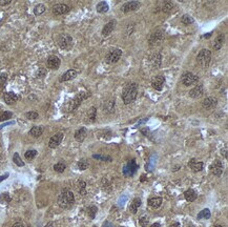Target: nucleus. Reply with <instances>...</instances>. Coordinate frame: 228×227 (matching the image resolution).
<instances>
[{"instance_id":"obj_50","label":"nucleus","mask_w":228,"mask_h":227,"mask_svg":"<svg viewBox=\"0 0 228 227\" xmlns=\"http://www.w3.org/2000/svg\"><path fill=\"white\" fill-rule=\"evenodd\" d=\"M7 177H8V174H7H7H4V175H2V176H0V182L4 181Z\"/></svg>"},{"instance_id":"obj_56","label":"nucleus","mask_w":228,"mask_h":227,"mask_svg":"<svg viewBox=\"0 0 228 227\" xmlns=\"http://www.w3.org/2000/svg\"><path fill=\"white\" fill-rule=\"evenodd\" d=\"M215 227H222V226H221V225H216Z\"/></svg>"},{"instance_id":"obj_52","label":"nucleus","mask_w":228,"mask_h":227,"mask_svg":"<svg viewBox=\"0 0 228 227\" xmlns=\"http://www.w3.org/2000/svg\"><path fill=\"white\" fill-rule=\"evenodd\" d=\"M103 227H114V225L111 223V222H108V221H106V222L103 224Z\"/></svg>"},{"instance_id":"obj_43","label":"nucleus","mask_w":228,"mask_h":227,"mask_svg":"<svg viewBox=\"0 0 228 227\" xmlns=\"http://www.w3.org/2000/svg\"><path fill=\"white\" fill-rule=\"evenodd\" d=\"M11 201V197L7 192H4V194L0 195V202L1 203H8Z\"/></svg>"},{"instance_id":"obj_8","label":"nucleus","mask_w":228,"mask_h":227,"mask_svg":"<svg viewBox=\"0 0 228 227\" xmlns=\"http://www.w3.org/2000/svg\"><path fill=\"white\" fill-rule=\"evenodd\" d=\"M138 168H139V165L137 164L135 159H132L131 161H128L123 167V175L126 177H132L137 172Z\"/></svg>"},{"instance_id":"obj_14","label":"nucleus","mask_w":228,"mask_h":227,"mask_svg":"<svg viewBox=\"0 0 228 227\" xmlns=\"http://www.w3.org/2000/svg\"><path fill=\"white\" fill-rule=\"evenodd\" d=\"M218 105V99L215 97H207L202 101V107L205 110H212Z\"/></svg>"},{"instance_id":"obj_46","label":"nucleus","mask_w":228,"mask_h":227,"mask_svg":"<svg viewBox=\"0 0 228 227\" xmlns=\"http://www.w3.org/2000/svg\"><path fill=\"white\" fill-rule=\"evenodd\" d=\"M7 81V74H2L0 75V88L4 87L5 83Z\"/></svg>"},{"instance_id":"obj_16","label":"nucleus","mask_w":228,"mask_h":227,"mask_svg":"<svg viewBox=\"0 0 228 227\" xmlns=\"http://www.w3.org/2000/svg\"><path fill=\"white\" fill-rule=\"evenodd\" d=\"M70 12V7L67 4L64 3H58L55 4L53 7V13L55 15L60 16V15H64V14Z\"/></svg>"},{"instance_id":"obj_17","label":"nucleus","mask_w":228,"mask_h":227,"mask_svg":"<svg viewBox=\"0 0 228 227\" xmlns=\"http://www.w3.org/2000/svg\"><path fill=\"white\" fill-rule=\"evenodd\" d=\"M47 67L51 68V70H58L60 64H61V60H60L59 57L52 55L47 58Z\"/></svg>"},{"instance_id":"obj_20","label":"nucleus","mask_w":228,"mask_h":227,"mask_svg":"<svg viewBox=\"0 0 228 227\" xmlns=\"http://www.w3.org/2000/svg\"><path fill=\"white\" fill-rule=\"evenodd\" d=\"M116 24H117L116 20H111L109 22H107V23L104 25L103 30H102V36L106 37V36L111 35L112 32L115 30V27H116Z\"/></svg>"},{"instance_id":"obj_18","label":"nucleus","mask_w":228,"mask_h":227,"mask_svg":"<svg viewBox=\"0 0 228 227\" xmlns=\"http://www.w3.org/2000/svg\"><path fill=\"white\" fill-rule=\"evenodd\" d=\"M188 94H189V97H191V98H193V99L200 98V97L203 96V94H204V86L202 84H199L197 86H195L192 90L189 91Z\"/></svg>"},{"instance_id":"obj_10","label":"nucleus","mask_w":228,"mask_h":227,"mask_svg":"<svg viewBox=\"0 0 228 227\" xmlns=\"http://www.w3.org/2000/svg\"><path fill=\"white\" fill-rule=\"evenodd\" d=\"M223 169H224L223 163L220 160H215L209 166L210 172H211L213 176H216V177H220L223 174Z\"/></svg>"},{"instance_id":"obj_48","label":"nucleus","mask_w":228,"mask_h":227,"mask_svg":"<svg viewBox=\"0 0 228 227\" xmlns=\"http://www.w3.org/2000/svg\"><path fill=\"white\" fill-rule=\"evenodd\" d=\"M45 74H47V72H45L44 68H40L38 71V73H37V77H39V78H42V77L45 76Z\"/></svg>"},{"instance_id":"obj_15","label":"nucleus","mask_w":228,"mask_h":227,"mask_svg":"<svg viewBox=\"0 0 228 227\" xmlns=\"http://www.w3.org/2000/svg\"><path fill=\"white\" fill-rule=\"evenodd\" d=\"M63 133H57L56 135H54L53 137L50 139V141H48V146H50V148H56L58 147V146L61 144L62 140H63Z\"/></svg>"},{"instance_id":"obj_49","label":"nucleus","mask_w":228,"mask_h":227,"mask_svg":"<svg viewBox=\"0 0 228 227\" xmlns=\"http://www.w3.org/2000/svg\"><path fill=\"white\" fill-rule=\"evenodd\" d=\"M11 3V0H0V5L1 7H4V5H7Z\"/></svg>"},{"instance_id":"obj_41","label":"nucleus","mask_w":228,"mask_h":227,"mask_svg":"<svg viewBox=\"0 0 228 227\" xmlns=\"http://www.w3.org/2000/svg\"><path fill=\"white\" fill-rule=\"evenodd\" d=\"M13 117V113L11 111H3L0 114V121H7V120L11 119Z\"/></svg>"},{"instance_id":"obj_9","label":"nucleus","mask_w":228,"mask_h":227,"mask_svg":"<svg viewBox=\"0 0 228 227\" xmlns=\"http://www.w3.org/2000/svg\"><path fill=\"white\" fill-rule=\"evenodd\" d=\"M199 80V77L197 75L192 74L191 72H186V73H184L182 75V78H181V82L183 85L185 86H189V85H192L193 83H196Z\"/></svg>"},{"instance_id":"obj_24","label":"nucleus","mask_w":228,"mask_h":227,"mask_svg":"<svg viewBox=\"0 0 228 227\" xmlns=\"http://www.w3.org/2000/svg\"><path fill=\"white\" fill-rule=\"evenodd\" d=\"M97 119V110L95 106H92L88 110L87 114H86L85 122L86 123H94Z\"/></svg>"},{"instance_id":"obj_21","label":"nucleus","mask_w":228,"mask_h":227,"mask_svg":"<svg viewBox=\"0 0 228 227\" xmlns=\"http://www.w3.org/2000/svg\"><path fill=\"white\" fill-rule=\"evenodd\" d=\"M189 167L192 169V171L195 172H199V171H202L204 168V163L203 162H200V161H197L196 159H191L189 161L188 163Z\"/></svg>"},{"instance_id":"obj_12","label":"nucleus","mask_w":228,"mask_h":227,"mask_svg":"<svg viewBox=\"0 0 228 227\" xmlns=\"http://www.w3.org/2000/svg\"><path fill=\"white\" fill-rule=\"evenodd\" d=\"M164 83H165V77L162 76V75H158L151 80V86L158 91H161L163 90Z\"/></svg>"},{"instance_id":"obj_2","label":"nucleus","mask_w":228,"mask_h":227,"mask_svg":"<svg viewBox=\"0 0 228 227\" xmlns=\"http://www.w3.org/2000/svg\"><path fill=\"white\" fill-rule=\"evenodd\" d=\"M75 196L70 189H63L58 197V205L63 209H68L74 205Z\"/></svg>"},{"instance_id":"obj_1","label":"nucleus","mask_w":228,"mask_h":227,"mask_svg":"<svg viewBox=\"0 0 228 227\" xmlns=\"http://www.w3.org/2000/svg\"><path fill=\"white\" fill-rule=\"evenodd\" d=\"M138 93H139V88H138V84L135 82L128 83L127 85H125L124 90L122 91V100L124 102V104H131L137 99L138 97Z\"/></svg>"},{"instance_id":"obj_44","label":"nucleus","mask_w":228,"mask_h":227,"mask_svg":"<svg viewBox=\"0 0 228 227\" xmlns=\"http://www.w3.org/2000/svg\"><path fill=\"white\" fill-rule=\"evenodd\" d=\"M25 117H27L28 120H36L37 118L39 117V115H38V113H36V111H27V113L25 114Z\"/></svg>"},{"instance_id":"obj_33","label":"nucleus","mask_w":228,"mask_h":227,"mask_svg":"<svg viewBox=\"0 0 228 227\" xmlns=\"http://www.w3.org/2000/svg\"><path fill=\"white\" fill-rule=\"evenodd\" d=\"M45 10H47L45 5L42 4V3H39V4H37L35 7H34V14L37 15V16H39V15H41V14L44 13Z\"/></svg>"},{"instance_id":"obj_22","label":"nucleus","mask_w":228,"mask_h":227,"mask_svg":"<svg viewBox=\"0 0 228 227\" xmlns=\"http://www.w3.org/2000/svg\"><path fill=\"white\" fill-rule=\"evenodd\" d=\"M3 99H4V101L7 104L12 105V104H15V103L17 102V100H18V96H17L15 93H13V91H7V93L4 94Z\"/></svg>"},{"instance_id":"obj_19","label":"nucleus","mask_w":228,"mask_h":227,"mask_svg":"<svg viewBox=\"0 0 228 227\" xmlns=\"http://www.w3.org/2000/svg\"><path fill=\"white\" fill-rule=\"evenodd\" d=\"M162 63V57L159 52H154L151 56V64L154 68H159Z\"/></svg>"},{"instance_id":"obj_30","label":"nucleus","mask_w":228,"mask_h":227,"mask_svg":"<svg viewBox=\"0 0 228 227\" xmlns=\"http://www.w3.org/2000/svg\"><path fill=\"white\" fill-rule=\"evenodd\" d=\"M96 10H97L98 13L104 14V13H106L109 10V7H108V4H107V2H106V1H100L99 3H97Z\"/></svg>"},{"instance_id":"obj_4","label":"nucleus","mask_w":228,"mask_h":227,"mask_svg":"<svg viewBox=\"0 0 228 227\" xmlns=\"http://www.w3.org/2000/svg\"><path fill=\"white\" fill-rule=\"evenodd\" d=\"M88 97H91V93H89V91H80L79 94H77L76 97H75L71 102L70 111H74L75 110H77V108L80 106V104L82 103L83 100L87 99Z\"/></svg>"},{"instance_id":"obj_27","label":"nucleus","mask_w":228,"mask_h":227,"mask_svg":"<svg viewBox=\"0 0 228 227\" xmlns=\"http://www.w3.org/2000/svg\"><path fill=\"white\" fill-rule=\"evenodd\" d=\"M162 202H163V200H162V198H160V197L151 198V199L148 200V206L151 207L152 209H157L162 205Z\"/></svg>"},{"instance_id":"obj_3","label":"nucleus","mask_w":228,"mask_h":227,"mask_svg":"<svg viewBox=\"0 0 228 227\" xmlns=\"http://www.w3.org/2000/svg\"><path fill=\"white\" fill-rule=\"evenodd\" d=\"M211 61V52L206 48H203L199 52L197 56V62L202 68H207Z\"/></svg>"},{"instance_id":"obj_36","label":"nucleus","mask_w":228,"mask_h":227,"mask_svg":"<svg viewBox=\"0 0 228 227\" xmlns=\"http://www.w3.org/2000/svg\"><path fill=\"white\" fill-rule=\"evenodd\" d=\"M36 156H37V151H35V149H30V151H27V153L24 154L25 159L27 161H32Z\"/></svg>"},{"instance_id":"obj_11","label":"nucleus","mask_w":228,"mask_h":227,"mask_svg":"<svg viewBox=\"0 0 228 227\" xmlns=\"http://www.w3.org/2000/svg\"><path fill=\"white\" fill-rule=\"evenodd\" d=\"M140 7H141V3L139 1H128L121 7V11H122L123 13L135 12V11L139 10Z\"/></svg>"},{"instance_id":"obj_7","label":"nucleus","mask_w":228,"mask_h":227,"mask_svg":"<svg viewBox=\"0 0 228 227\" xmlns=\"http://www.w3.org/2000/svg\"><path fill=\"white\" fill-rule=\"evenodd\" d=\"M58 45L62 50H71L73 47V38L68 34H61L58 37Z\"/></svg>"},{"instance_id":"obj_37","label":"nucleus","mask_w":228,"mask_h":227,"mask_svg":"<svg viewBox=\"0 0 228 227\" xmlns=\"http://www.w3.org/2000/svg\"><path fill=\"white\" fill-rule=\"evenodd\" d=\"M13 161H14V163L17 165V166H24V162L21 160V158H20L19 156V154L18 153H15L14 154V156H13Z\"/></svg>"},{"instance_id":"obj_54","label":"nucleus","mask_w":228,"mask_h":227,"mask_svg":"<svg viewBox=\"0 0 228 227\" xmlns=\"http://www.w3.org/2000/svg\"><path fill=\"white\" fill-rule=\"evenodd\" d=\"M151 227H161V225H160V223H154V224H151Z\"/></svg>"},{"instance_id":"obj_25","label":"nucleus","mask_w":228,"mask_h":227,"mask_svg":"<svg viewBox=\"0 0 228 227\" xmlns=\"http://www.w3.org/2000/svg\"><path fill=\"white\" fill-rule=\"evenodd\" d=\"M86 136H87V129L85 127H80L79 129H77L76 133H75V139L78 142H83L85 140Z\"/></svg>"},{"instance_id":"obj_39","label":"nucleus","mask_w":228,"mask_h":227,"mask_svg":"<svg viewBox=\"0 0 228 227\" xmlns=\"http://www.w3.org/2000/svg\"><path fill=\"white\" fill-rule=\"evenodd\" d=\"M97 211H98V208L96 207V206H91V207H88L87 208V215H88V217L91 218V219H95Z\"/></svg>"},{"instance_id":"obj_35","label":"nucleus","mask_w":228,"mask_h":227,"mask_svg":"<svg viewBox=\"0 0 228 227\" xmlns=\"http://www.w3.org/2000/svg\"><path fill=\"white\" fill-rule=\"evenodd\" d=\"M77 165H78V168H79L80 170H85V169L88 168L89 162L86 159H81L80 161H78Z\"/></svg>"},{"instance_id":"obj_38","label":"nucleus","mask_w":228,"mask_h":227,"mask_svg":"<svg viewBox=\"0 0 228 227\" xmlns=\"http://www.w3.org/2000/svg\"><path fill=\"white\" fill-rule=\"evenodd\" d=\"M65 168H66V165L63 162H59V163H57V164L54 165L55 171L59 172V174H62V172L65 170Z\"/></svg>"},{"instance_id":"obj_5","label":"nucleus","mask_w":228,"mask_h":227,"mask_svg":"<svg viewBox=\"0 0 228 227\" xmlns=\"http://www.w3.org/2000/svg\"><path fill=\"white\" fill-rule=\"evenodd\" d=\"M164 37H165V34H164V32L162 30L158 28V30L154 31L151 34V36H149V39H148L149 45H151V47H155V45H160L161 43L163 42Z\"/></svg>"},{"instance_id":"obj_45","label":"nucleus","mask_w":228,"mask_h":227,"mask_svg":"<svg viewBox=\"0 0 228 227\" xmlns=\"http://www.w3.org/2000/svg\"><path fill=\"white\" fill-rule=\"evenodd\" d=\"M79 192L82 195V196H84L86 195V191H85V187H86V183L84 181H79Z\"/></svg>"},{"instance_id":"obj_23","label":"nucleus","mask_w":228,"mask_h":227,"mask_svg":"<svg viewBox=\"0 0 228 227\" xmlns=\"http://www.w3.org/2000/svg\"><path fill=\"white\" fill-rule=\"evenodd\" d=\"M77 77V72L75 70H68L67 72H65L64 74L60 77L59 81L60 82H66V81H70V80H73L74 78Z\"/></svg>"},{"instance_id":"obj_31","label":"nucleus","mask_w":228,"mask_h":227,"mask_svg":"<svg viewBox=\"0 0 228 227\" xmlns=\"http://www.w3.org/2000/svg\"><path fill=\"white\" fill-rule=\"evenodd\" d=\"M43 133V127L42 126H34L32 127V129L30 131V135L35 138H38L42 135Z\"/></svg>"},{"instance_id":"obj_42","label":"nucleus","mask_w":228,"mask_h":227,"mask_svg":"<svg viewBox=\"0 0 228 227\" xmlns=\"http://www.w3.org/2000/svg\"><path fill=\"white\" fill-rule=\"evenodd\" d=\"M172 8H174V4H172L171 2L167 1L164 3L163 7H162V11L164 13H170L172 11Z\"/></svg>"},{"instance_id":"obj_6","label":"nucleus","mask_w":228,"mask_h":227,"mask_svg":"<svg viewBox=\"0 0 228 227\" xmlns=\"http://www.w3.org/2000/svg\"><path fill=\"white\" fill-rule=\"evenodd\" d=\"M121 56H122V51L120 48H112L106 55L105 62L107 64H115V63H117L120 60Z\"/></svg>"},{"instance_id":"obj_57","label":"nucleus","mask_w":228,"mask_h":227,"mask_svg":"<svg viewBox=\"0 0 228 227\" xmlns=\"http://www.w3.org/2000/svg\"><path fill=\"white\" fill-rule=\"evenodd\" d=\"M93 227H97V226H93Z\"/></svg>"},{"instance_id":"obj_53","label":"nucleus","mask_w":228,"mask_h":227,"mask_svg":"<svg viewBox=\"0 0 228 227\" xmlns=\"http://www.w3.org/2000/svg\"><path fill=\"white\" fill-rule=\"evenodd\" d=\"M169 227H180V223H179V222H175V223H172Z\"/></svg>"},{"instance_id":"obj_58","label":"nucleus","mask_w":228,"mask_h":227,"mask_svg":"<svg viewBox=\"0 0 228 227\" xmlns=\"http://www.w3.org/2000/svg\"><path fill=\"white\" fill-rule=\"evenodd\" d=\"M122 227H123V226H122Z\"/></svg>"},{"instance_id":"obj_51","label":"nucleus","mask_w":228,"mask_h":227,"mask_svg":"<svg viewBox=\"0 0 228 227\" xmlns=\"http://www.w3.org/2000/svg\"><path fill=\"white\" fill-rule=\"evenodd\" d=\"M13 227H24V225H23V223H21V222H16L13 225Z\"/></svg>"},{"instance_id":"obj_55","label":"nucleus","mask_w":228,"mask_h":227,"mask_svg":"<svg viewBox=\"0 0 228 227\" xmlns=\"http://www.w3.org/2000/svg\"><path fill=\"white\" fill-rule=\"evenodd\" d=\"M211 32H210V33H207V34H205V35H204V38H209V37L210 36H211Z\"/></svg>"},{"instance_id":"obj_34","label":"nucleus","mask_w":228,"mask_h":227,"mask_svg":"<svg viewBox=\"0 0 228 227\" xmlns=\"http://www.w3.org/2000/svg\"><path fill=\"white\" fill-rule=\"evenodd\" d=\"M181 21H182V23H183V24L189 25V24H192L193 22H195V20H193V18L190 15H188V14H185V15L182 16Z\"/></svg>"},{"instance_id":"obj_13","label":"nucleus","mask_w":228,"mask_h":227,"mask_svg":"<svg viewBox=\"0 0 228 227\" xmlns=\"http://www.w3.org/2000/svg\"><path fill=\"white\" fill-rule=\"evenodd\" d=\"M116 110V101L115 99H108L102 104V111L104 114H114Z\"/></svg>"},{"instance_id":"obj_26","label":"nucleus","mask_w":228,"mask_h":227,"mask_svg":"<svg viewBox=\"0 0 228 227\" xmlns=\"http://www.w3.org/2000/svg\"><path fill=\"white\" fill-rule=\"evenodd\" d=\"M224 41H225V35H224V34H220V35L216 36V39H215V42H213V50H215V51H220L222 48V47H223Z\"/></svg>"},{"instance_id":"obj_47","label":"nucleus","mask_w":228,"mask_h":227,"mask_svg":"<svg viewBox=\"0 0 228 227\" xmlns=\"http://www.w3.org/2000/svg\"><path fill=\"white\" fill-rule=\"evenodd\" d=\"M93 158L94 159H99V160H108V161H112V158L111 157H104V156H100V155H93Z\"/></svg>"},{"instance_id":"obj_28","label":"nucleus","mask_w":228,"mask_h":227,"mask_svg":"<svg viewBox=\"0 0 228 227\" xmlns=\"http://www.w3.org/2000/svg\"><path fill=\"white\" fill-rule=\"evenodd\" d=\"M141 203H142V201H141L140 198H135L134 200H132V202L131 203V206H129V211L131 212L132 215L137 214L138 209L141 206Z\"/></svg>"},{"instance_id":"obj_32","label":"nucleus","mask_w":228,"mask_h":227,"mask_svg":"<svg viewBox=\"0 0 228 227\" xmlns=\"http://www.w3.org/2000/svg\"><path fill=\"white\" fill-rule=\"evenodd\" d=\"M211 217V214H210V210L208 208H205L203 210H201L197 215V219L201 220V219H210Z\"/></svg>"},{"instance_id":"obj_40","label":"nucleus","mask_w":228,"mask_h":227,"mask_svg":"<svg viewBox=\"0 0 228 227\" xmlns=\"http://www.w3.org/2000/svg\"><path fill=\"white\" fill-rule=\"evenodd\" d=\"M148 223H149V218L147 217V215H141L139 218V224L142 227H147Z\"/></svg>"},{"instance_id":"obj_29","label":"nucleus","mask_w":228,"mask_h":227,"mask_svg":"<svg viewBox=\"0 0 228 227\" xmlns=\"http://www.w3.org/2000/svg\"><path fill=\"white\" fill-rule=\"evenodd\" d=\"M184 198H185V200L188 201V202H193V201L197 200L198 194L193 190V189H187V190L184 192Z\"/></svg>"}]
</instances>
